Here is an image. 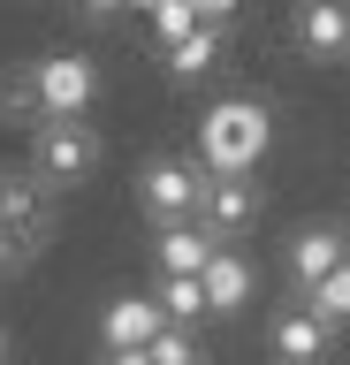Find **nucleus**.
Here are the masks:
<instances>
[{
    "label": "nucleus",
    "instance_id": "1",
    "mask_svg": "<svg viewBox=\"0 0 350 365\" xmlns=\"http://www.w3.org/2000/svg\"><path fill=\"white\" fill-rule=\"evenodd\" d=\"M274 153V107L252 91H229L198 114V168L206 175H259V160Z\"/></svg>",
    "mask_w": 350,
    "mask_h": 365
},
{
    "label": "nucleus",
    "instance_id": "2",
    "mask_svg": "<svg viewBox=\"0 0 350 365\" xmlns=\"http://www.w3.org/2000/svg\"><path fill=\"white\" fill-rule=\"evenodd\" d=\"M92 99H99V61L92 53L61 46V53L31 61V107H38V122H84Z\"/></svg>",
    "mask_w": 350,
    "mask_h": 365
},
{
    "label": "nucleus",
    "instance_id": "3",
    "mask_svg": "<svg viewBox=\"0 0 350 365\" xmlns=\"http://www.w3.org/2000/svg\"><path fill=\"white\" fill-rule=\"evenodd\" d=\"M198 198H206V168L190 153H153L138 168V213L153 228H183L198 221Z\"/></svg>",
    "mask_w": 350,
    "mask_h": 365
},
{
    "label": "nucleus",
    "instance_id": "4",
    "mask_svg": "<svg viewBox=\"0 0 350 365\" xmlns=\"http://www.w3.org/2000/svg\"><path fill=\"white\" fill-rule=\"evenodd\" d=\"M99 130L92 122H38L31 130V175L46 182V190H76V182H92L99 168Z\"/></svg>",
    "mask_w": 350,
    "mask_h": 365
},
{
    "label": "nucleus",
    "instance_id": "5",
    "mask_svg": "<svg viewBox=\"0 0 350 365\" xmlns=\"http://www.w3.org/2000/svg\"><path fill=\"white\" fill-rule=\"evenodd\" d=\"M327 350H335V327H327L304 297L267 319V358L274 365H327Z\"/></svg>",
    "mask_w": 350,
    "mask_h": 365
},
{
    "label": "nucleus",
    "instance_id": "6",
    "mask_svg": "<svg viewBox=\"0 0 350 365\" xmlns=\"http://www.w3.org/2000/svg\"><path fill=\"white\" fill-rule=\"evenodd\" d=\"M160 327H168V312H160L153 289H122V297L99 304V342H107V350H153Z\"/></svg>",
    "mask_w": 350,
    "mask_h": 365
},
{
    "label": "nucleus",
    "instance_id": "7",
    "mask_svg": "<svg viewBox=\"0 0 350 365\" xmlns=\"http://www.w3.org/2000/svg\"><path fill=\"white\" fill-rule=\"evenodd\" d=\"M259 182L252 175H206V198H198V228L206 236H221V244H236L244 228L259 221Z\"/></svg>",
    "mask_w": 350,
    "mask_h": 365
},
{
    "label": "nucleus",
    "instance_id": "8",
    "mask_svg": "<svg viewBox=\"0 0 350 365\" xmlns=\"http://www.w3.org/2000/svg\"><path fill=\"white\" fill-rule=\"evenodd\" d=\"M343 259H350V236H343L335 221H304L297 236H289V251H282V267H289L297 297H304V289H320V282L343 267Z\"/></svg>",
    "mask_w": 350,
    "mask_h": 365
},
{
    "label": "nucleus",
    "instance_id": "9",
    "mask_svg": "<svg viewBox=\"0 0 350 365\" xmlns=\"http://www.w3.org/2000/svg\"><path fill=\"white\" fill-rule=\"evenodd\" d=\"M289 38H297L312 61H343L350 53V0H297Z\"/></svg>",
    "mask_w": 350,
    "mask_h": 365
},
{
    "label": "nucleus",
    "instance_id": "10",
    "mask_svg": "<svg viewBox=\"0 0 350 365\" xmlns=\"http://www.w3.org/2000/svg\"><path fill=\"white\" fill-rule=\"evenodd\" d=\"M198 282H206V304H213V319H236L244 304H252V289H259V267H252V259H244L236 244H221V251H213V267L198 274Z\"/></svg>",
    "mask_w": 350,
    "mask_h": 365
},
{
    "label": "nucleus",
    "instance_id": "11",
    "mask_svg": "<svg viewBox=\"0 0 350 365\" xmlns=\"http://www.w3.org/2000/svg\"><path fill=\"white\" fill-rule=\"evenodd\" d=\"M213 251H221V236H206L198 221H183V228H153V267L160 274H198L213 267Z\"/></svg>",
    "mask_w": 350,
    "mask_h": 365
},
{
    "label": "nucleus",
    "instance_id": "12",
    "mask_svg": "<svg viewBox=\"0 0 350 365\" xmlns=\"http://www.w3.org/2000/svg\"><path fill=\"white\" fill-rule=\"evenodd\" d=\"M153 297H160L168 327H198V319H213V304H206V282H190V274H160V282H153Z\"/></svg>",
    "mask_w": 350,
    "mask_h": 365
},
{
    "label": "nucleus",
    "instance_id": "13",
    "mask_svg": "<svg viewBox=\"0 0 350 365\" xmlns=\"http://www.w3.org/2000/svg\"><path fill=\"white\" fill-rule=\"evenodd\" d=\"M213 61H221V23L190 31L183 46H168V76H175V84H198V76H206Z\"/></svg>",
    "mask_w": 350,
    "mask_h": 365
},
{
    "label": "nucleus",
    "instance_id": "14",
    "mask_svg": "<svg viewBox=\"0 0 350 365\" xmlns=\"http://www.w3.org/2000/svg\"><path fill=\"white\" fill-rule=\"evenodd\" d=\"M304 304H312V312H320L327 327H350V259H343L335 274H327L320 289H304Z\"/></svg>",
    "mask_w": 350,
    "mask_h": 365
},
{
    "label": "nucleus",
    "instance_id": "15",
    "mask_svg": "<svg viewBox=\"0 0 350 365\" xmlns=\"http://www.w3.org/2000/svg\"><path fill=\"white\" fill-rule=\"evenodd\" d=\"M153 31H160V46H183L190 31H206V16H198V0H160L153 8Z\"/></svg>",
    "mask_w": 350,
    "mask_h": 365
},
{
    "label": "nucleus",
    "instance_id": "16",
    "mask_svg": "<svg viewBox=\"0 0 350 365\" xmlns=\"http://www.w3.org/2000/svg\"><path fill=\"white\" fill-rule=\"evenodd\" d=\"M206 350H198V327H160V342H153V365H198Z\"/></svg>",
    "mask_w": 350,
    "mask_h": 365
},
{
    "label": "nucleus",
    "instance_id": "17",
    "mask_svg": "<svg viewBox=\"0 0 350 365\" xmlns=\"http://www.w3.org/2000/svg\"><path fill=\"white\" fill-rule=\"evenodd\" d=\"M198 16H206V23H229V16H236V0H198Z\"/></svg>",
    "mask_w": 350,
    "mask_h": 365
},
{
    "label": "nucleus",
    "instance_id": "18",
    "mask_svg": "<svg viewBox=\"0 0 350 365\" xmlns=\"http://www.w3.org/2000/svg\"><path fill=\"white\" fill-rule=\"evenodd\" d=\"M107 365H153V350H107Z\"/></svg>",
    "mask_w": 350,
    "mask_h": 365
},
{
    "label": "nucleus",
    "instance_id": "19",
    "mask_svg": "<svg viewBox=\"0 0 350 365\" xmlns=\"http://www.w3.org/2000/svg\"><path fill=\"white\" fill-rule=\"evenodd\" d=\"M84 8H92V16H115V8H130V0H84Z\"/></svg>",
    "mask_w": 350,
    "mask_h": 365
},
{
    "label": "nucleus",
    "instance_id": "20",
    "mask_svg": "<svg viewBox=\"0 0 350 365\" xmlns=\"http://www.w3.org/2000/svg\"><path fill=\"white\" fill-rule=\"evenodd\" d=\"M0 358H8V335H0Z\"/></svg>",
    "mask_w": 350,
    "mask_h": 365
},
{
    "label": "nucleus",
    "instance_id": "21",
    "mask_svg": "<svg viewBox=\"0 0 350 365\" xmlns=\"http://www.w3.org/2000/svg\"><path fill=\"white\" fill-rule=\"evenodd\" d=\"M198 365H213V358H198Z\"/></svg>",
    "mask_w": 350,
    "mask_h": 365
}]
</instances>
